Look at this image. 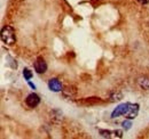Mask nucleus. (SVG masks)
I'll return each instance as SVG.
<instances>
[{
	"instance_id": "1a4fd4ad",
	"label": "nucleus",
	"mask_w": 149,
	"mask_h": 139,
	"mask_svg": "<svg viewBox=\"0 0 149 139\" xmlns=\"http://www.w3.org/2000/svg\"><path fill=\"white\" fill-rule=\"evenodd\" d=\"M110 102H116V100H120L122 98H123V95H122V92H119V91H113L111 92V95H110Z\"/></svg>"
},
{
	"instance_id": "20e7f679",
	"label": "nucleus",
	"mask_w": 149,
	"mask_h": 139,
	"mask_svg": "<svg viewBox=\"0 0 149 139\" xmlns=\"http://www.w3.org/2000/svg\"><path fill=\"white\" fill-rule=\"evenodd\" d=\"M25 103L26 105L29 106V107H31V108H35V107H37L39 103H40V97L38 96L37 94H30V95H28V97L25 98Z\"/></svg>"
},
{
	"instance_id": "ddd939ff",
	"label": "nucleus",
	"mask_w": 149,
	"mask_h": 139,
	"mask_svg": "<svg viewBox=\"0 0 149 139\" xmlns=\"http://www.w3.org/2000/svg\"><path fill=\"white\" fill-rule=\"evenodd\" d=\"M141 5H147V3H149V0H138Z\"/></svg>"
},
{
	"instance_id": "9b49d317",
	"label": "nucleus",
	"mask_w": 149,
	"mask_h": 139,
	"mask_svg": "<svg viewBox=\"0 0 149 139\" xmlns=\"http://www.w3.org/2000/svg\"><path fill=\"white\" fill-rule=\"evenodd\" d=\"M110 131L109 130H100V135L102 136V137H104V138H110L111 136H110Z\"/></svg>"
},
{
	"instance_id": "9d476101",
	"label": "nucleus",
	"mask_w": 149,
	"mask_h": 139,
	"mask_svg": "<svg viewBox=\"0 0 149 139\" xmlns=\"http://www.w3.org/2000/svg\"><path fill=\"white\" fill-rule=\"evenodd\" d=\"M23 76H24V79H25V80L30 81V80H31V78L33 76V73H32L29 69H24L23 70Z\"/></svg>"
},
{
	"instance_id": "0eeeda50",
	"label": "nucleus",
	"mask_w": 149,
	"mask_h": 139,
	"mask_svg": "<svg viewBox=\"0 0 149 139\" xmlns=\"http://www.w3.org/2000/svg\"><path fill=\"white\" fill-rule=\"evenodd\" d=\"M138 113H139V105L138 104H131L129 112L125 114V115H126V119H130V120L135 119V118L138 116Z\"/></svg>"
},
{
	"instance_id": "4468645a",
	"label": "nucleus",
	"mask_w": 149,
	"mask_h": 139,
	"mask_svg": "<svg viewBox=\"0 0 149 139\" xmlns=\"http://www.w3.org/2000/svg\"><path fill=\"white\" fill-rule=\"evenodd\" d=\"M29 86L32 88V89H36V86H35V85H33L32 82H30V81H29Z\"/></svg>"
},
{
	"instance_id": "f257e3e1",
	"label": "nucleus",
	"mask_w": 149,
	"mask_h": 139,
	"mask_svg": "<svg viewBox=\"0 0 149 139\" xmlns=\"http://www.w3.org/2000/svg\"><path fill=\"white\" fill-rule=\"evenodd\" d=\"M1 40L6 45H14L15 41H16L15 30L12 26H9V25L5 26L2 29V31H1Z\"/></svg>"
},
{
	"instance_id": "f8f14e48",
	"label": "nucleus",
	"mask_w": 149,
	"mask_h": 139,
	"mask_svg": "<svg viewBox=\"0 0 149 139\" xmlns=\"http://www.w3.org/2000/svg\"><path fill=\"white\" fill-rule=\"evenodd\" d=\"M131 125H132V122L130 121V119H127L126 121L123 122V128H124L125 130H129L131 128Z\"/></svg>"
},
{
	"instance_id": "39448f33",
	"label": "nucleus",
	"mask_w": 149,
	"mask_h": 139,
	"mask_svg": "<svg viewBox=\"0 0 149 139\" xmlns=\"http://www.w3.org/2000/svg\"><path fill=\"white\" fill-rule=\"evenodd\" d=\"M62 95L67 99H74L77 95V89L74 86H67L62 89Z\"/></svg>"
},
{
	"instance_id": "423d86ee",
	"label": "nucleus",
	"mask_w": 149,
	"mask_h": 139,
	"mask_svg": "<svg viewBox=\"0 0 149 139\" xmlns=\"http://www.w3.org/2000/svg\"><path fill=\"white\" fill-rule=\"evenodd\" d=\"M48 88H49V90L51 91H53V92H60V91H62V83L60 82V80L58 79H55V78H53V79H51L49 81H48Z\"/></svg>"
},
{
	"instance_id": "6e6552de",
	"label": "nucleus",
	"mask_w": 149,
	"mask_h": 139,
	"mask_svg": "<svg viewBox=\"0 0 149 139\" xmlns=\"http://www.w3.org/2000/svg\"><path fill=\"white\" fill-rule=\"evenodd\" d=\"M138 85H139V87L145 89V90H149V78H147V76H141V78H139Z\"/></svg>"
},
{
	"instance_id": "f03ea898",
	"label": "nucleus",
	"mask_w": 149,
	"mask_h": 139,
	"mask_svg": "<svg viewBox=\"0 0 149 139\" xmlns=\"http://www.w3.org/2000/svg\"><path fill=\"white\" fill-rule=\"evenodd\" d=\"M130 105L131 103H123V104L118 105L111 113V118L115 119V118H118V116H122V115H125L129 109H130Z\"/></svg>"
},
{
	"instance_id": "7ed1b4c3",
	"label": "nucleus",
	"mask_w": 149,
	"mask_h": 139,
	"mask_svg": "<svg viewBox=\"0 0 149 139\" xmlns=\"http://www.w3.org/2000/svg\"><path fill=\"white\" fill-rule=\"evenodd\" d=\"M33 67H35V71L39 74L45 73L47 71V63L45 62V59L42 57H39L36 59V62L33 64Z\"/></svg>"
}]
</instances>
